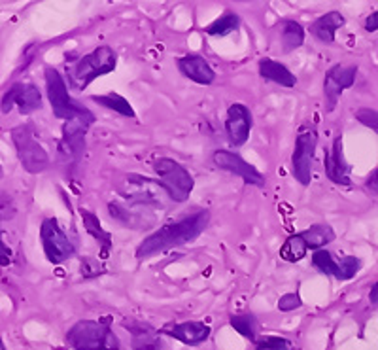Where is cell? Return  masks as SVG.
I'll return each mask as SVG.
<instances>
[{
	"mask_svg": "<svg viewBox=\"0 0 378 350\" xmlns=\"http://www.w3.org/2000/svg\"><path fill=\"white\" fill-rule=\"evenodd\" d=\"M210 222V212L208 210H199V212L186 216L182 220L171 222L166 226L159 227L155 233H151L148 239L140 242L137 248V258L144 260L150 256H155L159 252H165L169 248L184 247L197 239Z\"/></svg>",
	"mask_w": 378,
	"mask_h": 350,
	"instance_id": "1",
	"label": "cell"
},
{
	"mask_svg": "<svg viewBox=\"0 0 378 350\" xmlns=\"http://www.w3.org/2000/svg\"><path fill=\"white\" fill-rule=\"evenodd\" d=\"M117 56L110 46H101L87 56L80 57L69 69V85L72 90L83 91L98 76L110 74L116 70Z\"/></svg>",
	"mask_w": 378,
	"mask_h": 350,
	"instance_id": "2",
	"label": "cell"
},
{
	"mask_svg": "<svg viewBox=\"0 0 378 350\" xmlns=\"http://www.w3.org/2000/svg\"><path fill=\"white\" fill-rule=\"evenodd\" d=\"M67 343L74 350H119L121 343L104 322L80 320L67 333Z\"/></svg>",
	"mask_w": 378,
	"mask_h": 350,
	"instance_id": "3",
	"label": "cell"
},
{
	"mask_svg": "<svg viewBox=\"0 0 378 350\" xmlns=\"http://www.w3.org/2000/svg\"><path fill=\"white\" fill-rule=\"evenodd\" d=\"M151 169L157 174L153 182L161 185L174 203H186L189 199L195 180L186 167L171 158H159L151 163Z\"/></svg>",
	"mask_w": 378,
	"mask_h": 350,
	"instance_id": "4",
	"label": "cell"
},
{
	"mask_svg": "<svg viewBox=\"0 0 378 350\" xmlns=\"http://www.w3.org/2000/svg\"><path fill=\"white\" fill-rule=\"evenodd\" d=\"M12 140L15 144V151L19 158L21 165L31 174H38L44 172L49 167V156L48 151L44 150V146L35 138V131L21 125L12 131Z\"/></svg>",
	"mask_w": 378,
	"mask_h": 350,
	"instance_id": "5",
	"label": "cell"
},
{
	"mask_svg": "<svg viewBox=\"0 0 378 350\" xmlns=\"http://www.w3.org/2000/svg\"><path fill=\"white\" fill-rule=\"evenodd\" d=\"M95 122L93 112L83 108L78 116H74L62 125V137L59 142V153L67 161H80L85 150V133Z\"/></svg>",
	"mask_w": 378,
	"mask_h": 350,
	"instance_id": "6",
	"label": "cell"
},
{
	"mask_svg": "<svg viewBox=\"0 0 378 350\" xmlns=\"http://www.w3.org/2000/svg\"><path fill=\"white\" fill-rule=\"evenodd\" d=\"M46 91H48L49 104H51V110L59 119L69 122L74 116H78L80 112L85 108L80 103H76L74 99L70 97L69 88L62 74H59V70L46 67Z\"/></svg>",
	"mask_w": 378,
	"mask_h": 350,
	"instance_id": "7",
	"label": "cell"
},
{
	"mask_svg": "<svg viewBox=\"0 0 378 350\" xmlns=\"http://www.w3.org/2000/svg\"><path fill=\"white\" fill-rule=\"evenodd\" d=\"M40 239L44 247V254L53 265H59L62 261L70 260L76 254V248L69 235L62 231L57 218H46L42 222Z\"/></svg>",
	"mask_w": 378,
	"mask_h": 350,
	"instance_id": "8",
	"label": "cell"
},
{
	"mask_svg": "<svg viewBox=\"0 0 378 350\" xmlns=\"http://www.w3.org/2000/svg\"><path fill=\"white\" fill-rule=\"evenodd\" d=\"M318 135L316 131H302L295 140V150L291 156V171L299 184L309 185L312 182V163L316 153Z\"/></svg>",
	"mask_w": 378,
	"mask_h": 350,
	"instance_id": "9",
	"label": "cell"
},
{
	"mask_svg": "<svg viewBox=\"0 0 378 350\" xmlns=\"http://www.w3.org/2000/svg\"><path fill=\"white\" fill-rule=\"evenodd\" d=\"M17 106L23 116H28L33 112L42 108V93L33 83H15L4 93L0 101V110L10 114L12 108Z\"/></svg>",
	"mask_w": 378,
	"mask_h": 350,
	"instance_id": "10",
	"label": "cell"
},
{
	"mask_svg": "<svg viewBox=\"0 0 378 350\" xmlns=\"http://www.w3.org/2000/svg\"><path fill=\"white\" fill-rule=\"evenodd\" d=\"M356 74H358V67H344V65L333 67L325 74L323 95H325V103H327V112L335 110L343 91L352 88L354 82H356Z\"/></svg>",
	"mask_w": 378,
	"mask_h": 350,
	"instance_id": "11",
	"label": "cell"
},
{
	"mask_svg": "<svg viewBox=\"0 0 378 350\" xmlns=\"http://www.w3.org/2000/svg\"><path fill=\"white\" fill-rule=\"evenodd\" d=\"M214 165L221 169V171L233 172L237 176H241L246 184L250 185H265V176L261 172L257 171L254 165H250L248 161L239 156V153H233V151L227 150H218L214 151L212 156Z\"/></svg>",
	"mask_w": 378,
	"mask_h": 350,
	"instance_id": "12",
	"label": "cell"
},
{
	"mask_svg": "<svg viewBox=\"0 0 378 350\" xmlns=\"http://www.w3.org/2000/svg\"><path fill=\"white\" fill-rule=\"evenodd\" d=\"M254 119H252V112L246 104L234 103L227 108V119H225V133L231 146H242L246 144L250 131H252Z\"/></svg>",
	"mask_w": 378,
	"mask_h": 350,
	"instance_id": "13",
	"label": "cell"
},
{
	"mask_svg": "<svg viewBox=\"0 0 378 350\" xmlns=\"http://www.w3.org/2000/svg\"><path fill=\"white\" fill-rule=\"evenodd\" d=\"M350 171L352 167L344 158L343 138L337 137L331 146V150H327V153H325V174L335 184L350 185Z\"/></svg>",
	"mask_w": 378,
	"mask_h": 350,
	"instance_id": "14",
	"label": "cell"
},
{
	"mask_svg": "<svg viewBox=\"0 0 378 350\" xmlns=\"http://www.w3.org/2000/svg\"><path fill=\"white\" fill-rule=\"evenodd\" d=\"M210 326L205 322H182V324H166L165 328L161 330V333H165L169 337L178 339L180 343L189 344H200L210 337Z\"/></svg>",
	"mask_w": 378,
	"mask_h": 350,
	"instance_id": "15",
	"label": "cell"
},
{
	"mask_svg": "<svg viewBox=\"0 0 378 350\" xmlns=\"http://www.w3.org/2000/svg\"><path fill=\"white\" fill-rule=\"evenodd\" d=\"M123 328L131 333V349L132 350H161V335L150 324L138 322V320H125Z\"/></svg>",
	"mask_w": 378,
	"mask_h": 350,
	"instance_id": "16",
	"label": "cell"
},
{
	"mask_svg": "<svg viewBox=\"0 0 378 350\" xmlns=\"http://www.w3.org/2000/svg\"><path fill=\"white\" fill-rule=\"evenodd\" d=\"M178 70L189 78L191 82L200 85H210L216 80V72L207 62V59L200 56H186L178 59Z\"/></svg>",
	"mask_w": 378,
	"mask_h": 350,
	"instance_id": "17",
	"label": "cell"
},
{
	"mask_svg": "<svg viewBox=\"0 0 378 350\" xmlns=\"http://www.w3.org/2000/svg\"><path fill=\"white\" fill-rule=\"evenodd\" d=\"M344 15L341 12H329V14L318 17L312 25H310V35L318 38L323 44H333L335 42V35L341 27H344Z\"/></svg>",
	"mask_w": 378,
	"mask_h": 350,
	"instance_id": "18",
	"label": "cell"
},
{
	"mask_svg": "<svg viewBox=\"0 0 378 350\" xmlns=\"http://www.w3.org/2000/svg\"><path fill=\"white\" fill-rule=\"evenodd\" d=\"M259 74L268 82L278 83L282 88H295L297 83L295 74H291V70L286 65L275 61V59H267V57L259 61Z\"/></svg>",
	"mask_w": 378,
	"mask_h": 350,
	"instance_id": "19",
	"label": "cell"
},
{
	"mask_svg": "<svg viewBox=\"0 0 378 350\" xmlns=\"http://www.w3.org/2000/svg\"><path fill=\"white\" fill-rule=\"evenodd\" d=\"M302 237V240L307 242V247L312 248V250H322V247L329 244L335 240V231L333 227L327 226V224H316V226H310L309 229H304L299 233Z\"/></svg>",
	"mask_w": 378,
	"mask_h": 350,
	"instance_id": "20",
	"label": "cell"
},
{
	"mask_svg": "<svg viewBox=\"0 0 378 350\" xmlns=\"http://www.w3.org/2000/svg\"><path fill=\"white\" fill-rule=\"evenodd\" d=\"M280 42H282L284 53H289L293 49L301 48L302 42H304V28L297 21H282L280 23Z\"/></svg>",
	"mask_w": 378,
	"mask_h": 350,
	"instance_id": "21",
	"label": "cell"
},
{
	"mask_svg": "<svg viewBox=\"0 0 378 350\" xmlns=\"http://www.w3.org/2000/svg\"><path fill=\"white\" fill-rule=\"evenodd\" d=\"M82 220L83 226H85V231L96 240V242H101L103 244V258H106L108 254V250L112 247V237L108 231H104L103 226H101V222L96 218L95 214L89 212V210H82Z\"/></svg>",
	"mask_w": 378,
	"mask_h": 350,
	"instance_id": "22",
	"label": "cell"
},
{
	"mask_svg": "<svg viewBox=\"0 0 378 350\" xmlns=\"http://www.w3.org/2000/svg\"><path fill=\"white\" fill-rule=\"evenodd\" d=\"M91 101L96 104H101L104 108H108V110L117 112L119 116L125 117H135V110H132V106L129 104V101L125 99V97L117 95V93H108V95H93L91 97Z\"/></svg>",
	"mask_w": 378,
	"mask_h": 350,
	"instance_id": "23",
	"label": "cell"
},
{
	"mask_svg": "<svg viewBox=\"0 0 378 350\" xmlns=\"http://www.w3.org/2000/svg\"><path fill=\"white\" fill-rule=\"evenodd\" d=\"M309 252V247L307 242L302 240V237L299 233L291 235L286 242L280 248V258L284 261H289V263H295V261H301Z\"/></svg>",
	"mask_w": 378,
	"mask_h": 350,
	"instance_id": "24",
	"label": "cell"
},
{
	"mask_svg": "<svg viewBox=\"0 0 378 350\" xmlns=\"http://www.w3.org/2000/svg\"><path fill=\"white\" fill-rule=\"evenodd\" d=\"M312 265L323 273V275H329L335 276L338 281V276H341V260H335L331 252L327 250H316L314 254H312Z\"/></svg>",
	"mask_w": 378,
	"mask_h": 350,
	"instance_id": "25",
	"label": "cell"
},
{
	"mask_svg": "<svg viewBox=\"0 0 378 350\" xmlns=\"http://www.w3.org/2000/svg\"><path fill=\"white\" fill-rule=\"evenodd\" d=\"M241 25V19H239V15L233 14V12H227L221 17L214 21L212 25H208L207 33L210 36H227L234 33L237 28Z\"/></svg>",
	"mask_w": 378,
	"mask_h": 350,
	"instance_id": "26",
	"label": "cell"
},
{
	"mask_svg": "<svg viewBox=\"0 0 378 350\" xmlns=\"http://www.w3.org/2000/svg\"><path fill=\"white\" fill-rule=\"evenodd\" d=\"M229 324L234 331H239L242 337H246L255 343L257 337V320L254 315H233L229 318Z\"/></svg>",
	"mask_w": 378,
	"mask_h": 350,
	"instance_id": "27",
	"label": "cell"
},
{
	"mask_svg": "<svg viewBox=\"0 0 378 350\" xmlns=\"http://www.w3.org/2000/svg\"><path fill=\"white\" fill-rule=\"evenodd\" d=\"M255 350H291V343L286 337L265 335L255 339Z\"/></svg>",
	"mask_w": 378,
	"mask_h": 350,
	"instance_id": "28",
	"label": "cell"
},
{
	"mask_svg": "<svg viewBox=\"0 0 378 350\" xmlns=\"http://www.w3.org/2000/svg\"><path fill=\"white\" fill-rule=\"evenodd\" d=\"M15 212H17V206L14 199L6 193H0V220H12Z\"/></svg>",
	"mask_w": 378,
	"mask_h": 350,
	"instance_id": "29",
	"label": "cell"
},
{
	"mask_svg": "<svg viewBox=\"0 0 378 350\" xmlns=\"http://www.w3.org/2000/svg\"><path fill=\"white\" fill-rule=\"evenodd\" d=\"M356 119H358L359 124L365 125V127H369V129H378V112L371 110V108H359L356 112Z\"/></svg>",
	"mask_w": 378,
	"mask_h": 350,
	"instance_id": "30",
	"label": "cell"
},
{
	"mask_svg": "<svg viewBox=\"0 0 378 350\" xmlns=\"http://www.w3.org/2000/svg\"><path fill=\"white\" fill-rule=\"evenodd\" d=\"M302 301L301 297L297 294H286L280 297V301H278V309L282 310V312H291V310L301 309Z\"/></svg>",
	"mask_w": 378,
	"mask_h": 350,
	"instance_id": "31",
	"label": "cell"
},
{
	"mask_svg": "<svg viewBox=\"0 0 378 350\" xmlns=\"http://www.w3.org/2000/svg\"><path fill=\"white\" fill-rule=\"evenodd\" d=\"M104 269L101 267V263L91 258H83L82 260V275L83 278H93V276L103 275Z\"/></svg>",
	"mask_w": 378,
	"mask_h": 350,
	"instance_id": "32",
	"label": "cell"
},
{
	"mask_svg": "<svg viewBox=\"0 0 378 350\" xmlns=\"http://www.w3.org/2000/svg\"><path fill=\"white\" fill-rule=\"evenodd\" d=\"M10 261H12V250H10V247H6V242L2 240V233H0V265L6 267V265H10Z\"/></svg>",
	"mask_w": 378,
	"mask_h": 350,
	"instance_id": "33",
	"label": "cell"
},
{
	"mask_svg": "<svg viewBox=\"0 0 378 350\" xmlns=\"http://www.w3.org/2000/svg\"><path fill=\"white\" fill-rule=\"evenodd\" d=\"M365 31H369V33L378 31V12H375V14H371L365 19Z\"/></svg>",
	"mask_w": 378,
	"mask_h": 350,
	"instance_id": "34",
	"label": "cell"
},
{
	"mask_svg": "<svg viewBox=\"0 0 378 350\" xmlns=\"http://www.w3.org/2000/svg\"><path fill=\"white\" fill-rule=\"evenodd\" d=\"M367 188L378 193V169H375V171L371 172V176L367 178Z\"/></svg>",
	"mask_w": 378,
	"mask_h": 350,
	"instance_id": "35",
	"label": "cell"
},
{
	"mask_svg": "<svg viewBox=\"0 0 378 350\" xmlns=\"http://www.w3.org/2000/svg\"><path fill=\"white\" fill-rule=\"evenodd\" d=\"M369 299H371L372 305H378V282L372 286L371 294H369Z\"/></svg>",
	"mask_w": 378,
	"mask_h": 350,
	"instance_id": "36",
	"label": "cell"
},
{
	"mask_svg": "<svg viewBox=\"0 0 378 350\" xmlns=\"http://www.w3.org/2000/svg\"><path fill=\"white\" fill-rule=\"evenodd\" d=\"M0 350H6V347H4V343H2V339H0Z\"/></svg>",
	"mask_w": 378,
	"mask_h": 350,
	"instance_id": "37",
	"label": "cell"
},
{
	"mask_svg": "<svg viewBox=\"0 0 378 350\" xmlns=\"http://www.w3.org/2000/svg\"><path fill=\"white\" fill-rule=\"evenodd\" d=\"M0 178H2V167H0Z\"/></svg>",
	"mask_w": 378,
	"mask_h": 350,
	"instance_id": "38",
	"label": "cell"
}]
</instances>
